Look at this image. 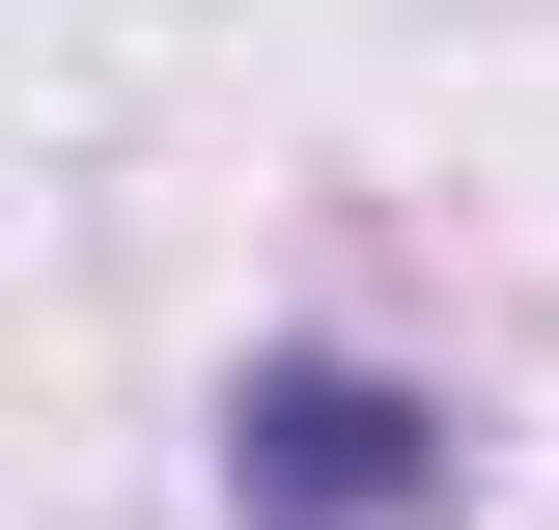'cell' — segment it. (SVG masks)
Masks as SVG:
<instances>
[{"label": "cell", "mask_w": 559, "mask_h": 530, "mask_svg": "<svg viewBox=\"0 0 559 530\" xmlns=\"http://www.w3.org/2000/svg\"><path fill=\"white\" fill-rule=\"evenodd\" d=\"M224 503L252 530H419L448 503V419L364 392V363H252V392H224Z\"/></svg>", "instance_id": "1"}]
</instances>
